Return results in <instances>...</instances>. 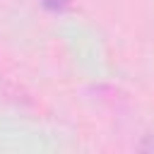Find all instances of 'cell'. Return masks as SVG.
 Masks as SVG:
<instances>
[{"label":"cell","mask_w":154,"mask_h":154,"mask_svg":"<svg viewBox=\"0 0 154 154\" xmlns=\"http://www.w3.org/2000/svg\"><path fill=\"white\" fill-rule=\"evenodd\" d=\"M46 2H48V5H53V7H58V5H63L65 0H46Z\"/></svg>","instance_id":"obj_1"}]
</instances>
